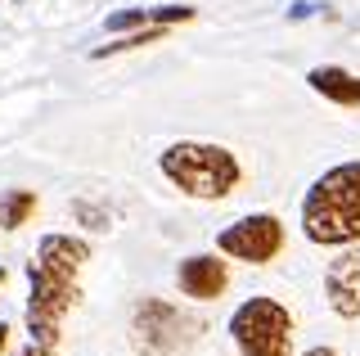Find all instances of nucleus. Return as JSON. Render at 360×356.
I'll list each match as a JSON object with an SVG mask.
<instances>
[{
	"label": "nucleus",
	"instance_id": "f257e3e1",
	"mask_svg": "<svg viewBox=\"0 0 360 356\" xmlns=\"http://www.w3.org/2000/svg\"><path fill=\"white\" fill-rule=\"evenodd\" d=\"M302 235L315 248H352L360 243V158L333 163L302 194Z\"/></svg>",
	"mask_w": 360,
	"mask_h": 356
},
{
	"label": "nucleus",
	"instance_id": "f03ea898",
	"mask_svg": "<svg viewBox=\"0 0 360 356\" xmlns=\"http://www.w3.org/2000/svg\"><path fill=\"white\" fill-rule=\"evenodd\" d=\"M158 172L167 176V185H176L185 198L198 203H221L239 190L243 163L234 158V149L212 140H176L158 153Z\"/></svg>",
	"mask_w": 360,
	"mask_h": 356
},
{
	"label": "nucleus",
	"instance_id": "7ed1b4c3",
	"mask_svg": "<svg viewBox=\"0 0 360 356\" xmlns=\"http://www.w3.org/2000/svg\"><path fill=\"white\" fill-rule=\"evenodd\" d=\"M230 338L239 356H292V311L279 298H243L230 311Z\"/></svg>",
	"mask_w": 360,
	"mask_h": 356
},
{
	"label": "nucleus",
	"instance_id": "20e7f679",
	"mask_svg": "<svg viewBox=\"0 0 360 356\" xmlns=\"http://www.w3.org/2000/svg\"><path fill=\"white\" fill-rule=\"evenodd\" d=\"M198 333H202V320L180 311L167 298H144L131 316V343L140 356H189Z\"/></svg>",
	"mask_w": 360,
	"mask_h": 356
},
{
	"label": "nucleus",
	"instance_id": "39448f33",
	"mask_svg": "<svg viewBox=\"0 0 360 356\" xmlns=\"http://www.w3.org/2000/svg\"><path fill=\"white\" fill-rule=\"evenodd\" d=\"M82 303V288H77L72 275L45 271V266L32 258L27 262V333L41 348H59L63 338V316Z\"/></svg>",
	"mask_w": 360,
	"mask_h": 356
},
{
	"label": "nucleus",
	"instance_id": "423d86ee",
	"mask_svg": "<svg viewBox=\"0 0 360 356\" xmlns=\"http://www.w3.org/2000/svg\"><path fill=\"white\" fill-rule=\"evenodd\" d=\"M284 239H288L284 221L275 212H248L217 235V253L234 258V262H248V266H270L284 253Z\"/></svg>",
	"mask_w": 360,
	"mask_h": 356
},
{
	"label": "nucleus",
	"instance_id": "0eeeda50",
	"mask_svg": "<svg viewBox=\"0 0 360 356\" xmlns=\"http://www.w3.org/2000/svg\"><path fill=\"white\" fill-rule=\"evenodd\" d=\"M324 298H329L333 316L360 320V243L338 248V258L324 266Z\"/></svg>",
	"mask_w": 360,
	"mask_h": 356
},
{
	"label": "nucleus",
	"instance_id": "6e6552de",
	"mask_svg": "<svg viewBox=\"0 0 360 356\" xmlns=\"http://www.w3.org/2000/svg\"><path fill=\"white\" fill-rule=\"evenodd\" d=\"M176 284L194 303H217L225 288H230V266H225L221 253H189L176 266Z\"/></svg>",
	"mask_w": 360,
	"mask_h": 356
},
{
	"label": "nucleus",
	"instance_id": "1a4fd4ad",
	"mask_svg": "<svg viewBox=\"0 0 360 356\" xmlns=\"http://www.w3.org/2000/svg\"><path fill=\"white\" fill-rule=\"evenodd\" d=\"M198 9L194 5H144V9H112L104 18L108 37H122V32L135 27H180V23H194Z\"/></svg>",
	"mask_w": 360,
	"mask_h": 356
},
{
	"label": "nucleus",
	"instance_id": "9d476101",
	"mask_svg": "<svg viewBox=\"0 0 360 356\" xmlns=\"http://www.w3.org/2000/svg\"><path fill=\"white\" fill-rule=\"evenodd\" d=\"M37 262L45 271H59V275H72L90 262V243L82 235H63V230H50V235H41L37 243Z\"/></svg>",
	"mask_w": 360,
	"mask_h": 356
},
{
	"label": "nucleus",
	"instance_id": "9b49d317",
	"mask_svg": "<svg viewBox=\"0 0 360 356\" xmlns=\"http://www.w3.org/2000/svg\"><path fill=\"white\" fill-rule=\"evenodd\" d=\"M307 86L338 108H360V72L342 68V63H320V68H311Z\"/></svg>",
	"mask_w": 360,
	"mask_h": 356
},
{
	"label": "nucleus",
	"instance_id": "f8f14e48",
	"mask_svg": "<svg viewBox=\"0 0 360 356\" xmlns=\"http://www.w3.org/2000/svg\"><path fill=\"white\" fill-rule=\"evenodd\" d=\"M37 190H22V185H14V190H0V230H22L32 217H37Z\"/></svg>",
	"mask_w": 360,
	"mask_h": 356
},
{
	"label": "nucleus",
	"instance_id": "ddd939ff",
	"mask_svg": "<svg viewBox=\"0 0 360 356\" xmlns=\"http://www.w3.org/2000/svg\"><path fill=\"white\" fill-rule=\"evenodd\" d=\"M320 5H311V0H292L288 5V23H302V18H311Z\"/></svg>",
	"mask_w": 360,
	"mask_h": 356
},
{
	"label": "nucleus",
	"instance_id": "4468645a",
	"mask_svg": "<svg viewBox=\"0 0 360 356\" xmlns=\"http://www.w3.org/2000/svg\"><path fill=\"white\" fill-rule=\"evenodd\" d=\"M18 356H54V348H41V343H32V348H22Z\"/></svg>",
	"mask_w": 360,
	"mask_h": 356
},
{
	"label": "nucleus",
	"instance_id": "2eb2a0df",
	"mask_svg": "<svg viewBox=\"0 0 360 356\" xmlns=\"http://www.w3.org/2000/svg\"><path fill=\"white\" fill-rule=\"evenodd\" d=\"M5 348H9V325L0 320V356H5Z\"/></svg>",
	"mask_w": 360,
	"mask_h": 356
},
{
	"label": "nucleus",
	"instance_id": "dca6fc26",
	"mask_svg": "<svg viewBox=\"0 0 360 356\" xmlns=\"http://www.w3.org/2000/svg\"><path fill=\"white\" fill-rule=\"evenodd\" d=\"M302 356H338L333 348H311V352H302Z\"/></svg>",
	"mask_w": 360,
	"mask_h": 356
},
{
	"label": "nucleus",
	"instance_id": "f3484780",
	"mask_svg": "<svg viewBox=\"0 0 360 356\" xmlns=\"http://www.w3.org/2000/svg\"><path fill=\"white\" fill-rule=\"evenodd\" d=\"M5 280H9V271H5V266H0V284H5Z\"/></svg>",
	"mask_w": 360,
	"mask_h": 356
}]
</instances>
